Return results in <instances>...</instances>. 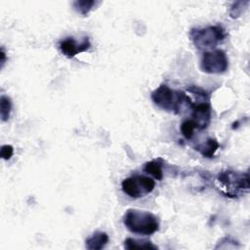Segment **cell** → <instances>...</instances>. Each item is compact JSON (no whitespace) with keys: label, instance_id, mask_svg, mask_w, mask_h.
<instances>
[{"label":"cell","instance_id":"5b68a950","mask_svg":"<svg viewBox=\"0 0 250 250\" xmlns=\"http://www.w3.org/2000/svg\"><path fill=\"white\" fill-rule=\"evenodd\" d=\"M124 193L131 198H140L150 193L155 188V182L144 175H133L124 179L121 183Z\"/></svg>","mask_w":250,"mask_h":250},{"label":"cell","instance_id":"ba28073f","mask_svg":"<svg viewBox=\"0 0 250 250\" xmlns=\"http://www.w3.org/2000/svg\"><path fill=\"white\" fill-rule=\"evenodd\" d=\"M91 43L88 37H84L80 42L75 40L73 37H67L59 43V48L61 52L66 58H73L79 53L86 52L90 49Z\"/></svg>","mask_w":250,"mask_h":250},{"label":"cell","instance_id":"3957f363","mask_svg":"<svg viewBox=\"0 0 250 250\" xmlns=\"http://www.w3.org/2000/svg\"><path fill=\"white\" fill-rule=\"evenodd\" d=\"M216 183L220 191L230 198L239 197L249 190V177L247 172L224 170L218 174Z\"/></svg>","mask_w":250,"mask_h":250},{"label":"cell","instance_id":"30bf717a","mask_svg":"<svg viewBox=\"0 0 250 250\" xmlns=\"http://www.w3.org/2000/svg\"><path fill=\"white\" fill-rule=\"evenodd\" d=\"M220 145L215 139H207L205 143H202L198 146H196L194 148L204 157L211 158L214 156L215 152L218 150Z\"/></svg>","mask_w":250,"mask_h":250},{"label":"cell","instance_id":"2e32d148","mask_svg":"<svg viewBox=\"0 0 250 250\" xmlns=\"http://www.w3.org/2000/svg\"><path fill=\"white\" fill-rule=\"evenodd\" d=\"M14 153V147L11 145H4L1 146V158L4 160H9Z\"/></svg>","mask_w":250,"mask_h":250},{"label":"cell","instance_id":"8fae6325","mask_svg":"<svg viewBox=\"0 0 250 250\" xmlns=\"http://www.w3.org/2000/svg\"><path fill=\"white\" fill-rule=\"evenodd\" d=\"M124 247L126 249L132 250V249H157V246L152 244L148 240L145 239H135L128 237L124 241Z\"/></svg>","mask_w":250,"mask_h":250},{"label":"cell","instance_id":"4fadbf2b","mask_svg":"<svg viewBox=\"0 0 250 250\" xmlns=\"http://www.w3.org/2000/svg\"><path fill=\"white\" fill-rule=\"evenodd\" d=\"M96 3L97 2L93 0H78L73 2V8L78 14L82 16H87L89 12L92 11V9L95 7Z\"/></svg>","mask_w":250,"mask_h":250},{"label":"cell","instance_id":"e0dca14e","mask_svg":"<svg viewBox=\"0 0 250 250\" xmlns=\"http://www.w3.org/2000/svg\"><path fill=\"white\" fill-rule=\"evenodd\" d=\"M5 51H4V49L3 48H1V64H2V67H3V65H4V63H5Z\"/></svg>","mask_w":250,"mask_h":250},{"label":"cell","instance_id":"277c9868","mask_svg":"<svg viewBox=\"0 0 250 250\" xmlns=\"http://www.w3.org/2000/svg\"><path fill=\"white\" fill-rule=\"evenodd\" d=\"M227 37V31L221 24L209 25L203 28H191L189 38L199 50L215 49Z\"/></svg>","mask_w":250,"mask_h":250},{"label":"cell","instance_id":"5bb4252c","mask_svg":"<svg viewBox=\"0 0 250 250\" xmlns=\"http://www.w3.org/2000/svg\"><path fill=\"white\" fill-rule=\"evenodd\" d=\"M11 109H12L11 99L7 96L2 95L0 98V116H1V120L3 122H5L9 119Z\"/></svg>","mask_w":250,"mask_h":250},{"label":"cell","instance_id":"7a4b0ae2","mask_svg":"<svg viewBox=\"0 0 250 250\" xmlns=\"http://www.w3.org/2000/svg\"><path fill=\"white\" fill-rule=\"evenodd\" d=\"M124 226L133 233L150 235L159 229L158 218L147 211L128 209L123 216Z\"/></svg>","mask_w":250,"mask_h":250},{"label":"cell","instance_id":"9c48e42d","mask_svg":"<svg viewBox=\"0 0 250 250\" xmlns=\"http://www.w3.org/2000/svg\"><path fill=\"white\" fill-rule=\"evenodd\" d=\"M108 235L104 231H96L85 240L86 248L89 250H101L108 243Z\"/></svg>","mask_w":250,"mask_h":250},{"label":"cell","instance_id":"6da1fadb","mask_svg":"<svg viewBox=\"0 0 250 250\" xmlns=\"http://www.w3.org/2000/svg\"><path fill=\"white\" fill-rule=\"evenodd\" d=\"M151 100L159 108L175 114L181 113L184 105L189 107L192 104L185 92L173 90L166 84H161L151 93Z\"/></svg>","mask_w":250,"mask_h":250},{"label":"cell","instance_id":"8992f818","mask_svg":"<svg viewBox=\"0 0 250 250\" xmlns=\"http://www.w3.org/2000/svg\"><path fill=\"white\" fill-rule=\"evenodd\" d=\"M200 68L202 71L210 74L225 73L229 68L227 54L220 49L206 51L201 58Z\"/></svg>","mask_w":250,"mask_h":250},{"label":"cell","instance_id":"9a60e30c","mask_svg":"<svg viewBox=\"0 0 250 250\" xmlns=\"http://www.w3.org/2000/svg\"><path fill=\"white\" fill-rule=\"evenodd\" d=\"M195 129L196 126L191 119H187L181 124V132L186 139H191Z\"/></svg>","mask_w":250,"mask_h":250},{"label":"cell","instance_id":"52a82bcc","mask_svg":"<svg viewBox=\"0 0 250 250\" xmlns=\"http://www.w3.org/2000/svg\"><path fill=\"white\" fill-rule=\"evenodd\" d=\"M191 108V120L194 122L196 129H206L211 122V105L207 102L193 103L189 106Z\"/></svg>","mask_w":250,"mask_h":250},{"label":"cell","instance_id":"7c38bea8","mask_svg":"<svg viewBox=\"0 0 250 250\" xmlns=\"http://www.w3.org/2000/svg\"><path fill=\"white\" fill-rule=\"evenodd\" d=\"M160 159H153L151 161H148L145 164L144 171L149 175H151L153 178H155L158 181H161L163 179V171H162V165L159 162Z\"/></svg>","mask_w":250,"mask_h":250}]
</instances>
